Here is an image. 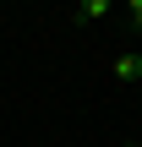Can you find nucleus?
Returning a JSON list of instances; mask_svg holds the SVG:
<instances>
[{
    "instance_id": "7ed1b4c3",
    "label": "nucleus",
    "mask_w": 142,
    "mask_h": 147,
    "mask_svg": "<svg viewBox=\"0 0 142 147\" xmlns=\"http://www.w3.org/2000/svg\"><path fill=\"white\" fill-rule=\"evenodd\" d=\"M126 16H131V27L142 33V0H131V5H126Z\"/></svg>"
},
{
    "instance_id": "f03ea898",
    "label": "nucleus",
    "mask_w": 142,
    "mask_h": 147,
    "mask_svg": "<svg viewBox=\"0 0 142 147\" xmlns=\"http://www.w3.org/2000/svg\"><path fill=\"white\" fill-rule=\"evenodd\" d=\"M104 11H109V0H82L71 16H77V22H93V16H104Z\"/></svg>"
},
{
    "instance_id": "f257e3e1",
    "label": "nucleus",
    "mask_w": 142,
    "mask_h": 147,
    "mask_svg": "<svg viewBox=\"0 0 142 147\" xmlns=\"http://www.w3.org/2000/svg\"><path fill=\"white\" fill-rule=\"evenodd\" d=\"M142 76V55H120L115 60V82H137Z\"/></svg>"
}]
</instances>
